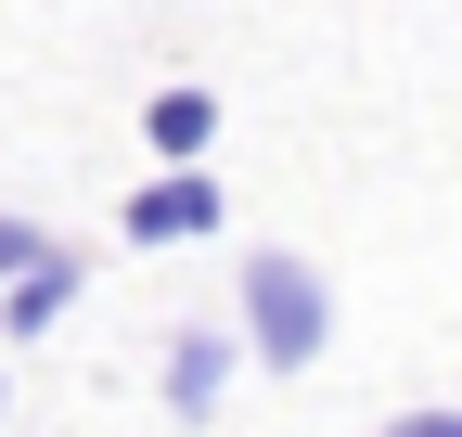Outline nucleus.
<instances>
[{"label":"nucleus","mask_w":462,"mask_h":437,"mask_svg":"<svg viewBox=\"0 0 462 437\" xmlns=\"http://www.w3.org/2000/svg\"><path fill=\"white\" fill-rule=\"evenodd\" d=\"M321 335H334V296H321V270L309 257H245V348L270 360V373H309L321 360Z\"/></svg>","instance_id":"obj_1"},{"label":"nucleus","mask_w":462,"mask_h":437,"mask_svg":"<svg viewBox=\"0 0 462 437\" xmlns=\"http://www.w3.org/2000/svg\"><path fill=\"white\" fill-rule=\"evenodd\" d=\"M218 206H231V193H218L206 168H167V181L129 193V218H116V232H129V245H193V232H218Z\"/></svg>","instance_id":"obj_2"},{"label":"nucleus","mask_w":462,"mask_h":437,"mask_svg":"<svg viewBox=\"0 0 462 437\" xmlns=\"http://www.w3.org/2000/svg\"><path fill=\"white\" fill-rule=\"evenodd\" d=\"M218 386H231V335H180V348H167V412H180V424H206Z\"/></svg>","instance_id":"obj_3"},{"label":"nucleus","mask_w":462,"mask_h":437,"mask_svg":"<svg viewBox=\"0 0 462 437\" xmlns=\"http://www.w3.org/2000/svg\"><path fill=\"white\" fill-rule=\"evenodd\" d=\"M142 129H154V154H167V168H206L218 103H206V90H154V116H142Z\"/></svg>","instance_id":"obj_4"},{"label":"nucleus","mask_w":462,"mask_h":437,"mask_svg":"<svg viewBox=\"0 0 462 437\" xmlns=\"http://www.w3.org/2000/svg\"><path fill=\"white\" fill-rule=\"evenodd\" d=\"M65 309H78V257H39L26 284L0 296V321H14V335H51V321H65Z\"/></svg>","instance_id":"obj_5"},{"label":"nucleus","mask_w":462,"mask_h":437,"mask_svg":"<svg viewBox=\"0 0 462 437\" xmlns=\"http://www.w3.org/2000/svg\"><path fill=\"white\" fill-rule=\"evenodd\" d=\"M39 257H51V232H39V218H0V296H14Z\"/></svg>","instance_id":"obj_6"},{"label":"nucleus","mask_w":462,"mask_h":437,"mask_svg":"<svg viewBox=\"0 0 462 437\" xmlns=\"http://www.w3.org/2000/svg\"><path fill=\"white\" fill-rule=\"evenodd\" d=\"M398 437H462V412H411V424H398Z\"/></svg>","instance_id":"obj_7"}]
</instances>
